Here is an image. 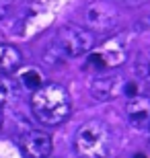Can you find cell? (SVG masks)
I'll return each instance as SVG.
<instances>
[{
  "instance_id": "1",
  "label": "cell",
  "mask_w": 150,
  "mask_h": 158,
  "mask_svg": "<svg viewBox=\"0 0 150 158\" xmlns=\"http://www.w3.org/2000/svg\"><path fill=\"white\" fill-rule=\"evenodd\" d=\"M31 111L43 125H60L72 113L70 93L58 82H47L31 94Z\"/></svg>"
},
{
  "instance_id": "2",
  "label": "cell",
  "mask_w": 150,
  "mask_h": 158,
  "mask_svg": "<svg viewBox=\"0 0 150 158\" xmlns=\"http://www.w3.org/2000/svg\"><path fill=\"white\" fill-rule=\"evenodd\" d=\"M74 150L80 158H105L111 150V131L105 121L92 119L78 127Z\"/></svg>"
},
{
  "instance_id": "3",
  "label": "cell",
  "mask_w": 150,
  "mask_h": 158,
  "mask_svg": "<svg viewBox=\"0 0 150 158\" xmlns=\"http://www.w3.org/2000/svg\"><path fill=\"white\" fill-rule=\"evenodd\" d=\"M92 47H95V33H91L87 27H78V25L62 27L54 41V49H58L64 58L87 56Z\"/></svg>"
},
{
  "instance_id": "4",
  "label": "cell",
  "mask_w": 150,
  "mask_h": 158,
  "mask_svg": "<svg viewBox=\"0 0 150 158\" xmlns=\"http://www.w3.org/2000/svg\"><path fill=\"white\" fill-rule=\"evenodd\" d=\"M84 21L91 33H111L119 25V10L109 0H97L87 8Z\"/></svg>"
},
{
  "instance_id": "5",
  "label": "cell",
  "mask_w": 150,
  "mask_h": 158,
  "mask_svg": "<svg viewBox=\"0 0 150 158\" xmlns=\"http://www.w3.org/2000/svg\"><path fill=\"white\" fill-rule=\"evenodd\" d=\"M19 148L25 158H49L54 150V142L49 134L39 131V129H31L21 135Z\"/></svg>"
},
{
  "instance_id": "6",
  "label": "cell",
  "mask_w": 150,
  "mask_h": 158,
  "mask_svg": "<svg viewBox=\"0 0 150 158\" xmlns=\"http://www.w3.org/2000/svg\"><path fill=\"white\" fill-rule=\"evenodd\" d=\"M126 80L121 76H97L91 82V94L97 101H113L123 94Z\"/></svg>"
},
{
  "instance_id": "7",
  "label": "cell",
  "mask_w": 150,
  "mask_h": 158,
  "mask_svg": "<svg viewBox=\"0 0 150 158\" xmlns=\"http://www.w3.org/2000/svg\"><path fill=\"white\" fill-rule=\"evenodd\" d=\"M126 115L134 127H146L150 123V99L142 94L130 99L126 105Z\"/></svg>"
},
{
  "instance_id": "8",
  "label": "cell",
  "mask_w": 150,
  "mask_h": 158,
  "mask_svg": "<svg viewBox=\"0 0 150 158\" xmlns=\"http://www.w3.org/2000/svg\"><path fill=\"white\" fill-rule=\"evenodd\" d=\"M21 64H23V53L19 52V47L11 43H0V72L12 74L21 68Z\"/></svg>"
},
{
  "instance_id": "9",
  "label": "cell",
  "mask_w": 150,
  "mask_h": 158,
  "mask_svg": "<svg viewBox=\"0 0 150 158\" xmlns=\"http://www.w3.org/2000/svg\"><path fill=\"white\" fill-rule=\"evenodd\" d=\"M21 82H23L25 88H29L31 93H35L37 88L43 86V76L37 68H27V70L21 72Z\"/></svg>"
},
{
  "instance_id": "10",
  "label": "cell",
  "mask_w": 150,
  "mask_h": 158,
  "mask_svg": "<svg viewBox=\"0 0 150 158\" xmlns=\"http://www.w3.org/2000/svg\"><path fill=\"white\" fill-rule=\"evenodd\" d=\"M136 72L142 80L150 82V49H144L142 53H138L136 60Z\"/></svg>"
},
{
  "instance_id": "11",
  "label": "cell",
  "mask_w": 150,
  "mask_h": 158,
  "mask_svg": "<svg viewBox=\"0 0 150 158\" xmlns=\"http://www.w3.org/2000/svg\"><path fill=\"white\" fill-rule=\"evenodd\" d=\"M15 93H17L15 82H12L11 78H6V76H0V107L6 105V103L15 97Z\"/></svg>"
},
{
  "instance_id": "12",
  "label": "cell",
  "mask_w": 150,
  "mask_h": 158,
  "mask_svg": "<svg viewBox=\"0 0 150 158\" xmlns=\"http://www.w3.org/2000/svg\"><path fill=\"white\" fill-rule=\"evenodd\" d=\"M123 94L134 99V97H138L140 94V88H138V82L136 80H126V86H123Z\"/></svg>"
},
{
  "instance_id": "13",
  "label": "cell",
  "mask_w": 150,
  "mask_h": 158,
  "mask_svg": "<svg viewBox=\"0 0 150 158\" xmlns=\"http://www.w3.org/2000/svg\"><path fill=\"white\" fill-rule=\"evenodd\" d=\"M11 8H12V0H0V21L11 12Z\"/></svg>"
},
{
  "instance_id": "14",
  "label": "cell",
  "mask_w": 150,
  "mask_h": 158,
  "mask_svg": "<svg viewBox=\"0 0 150 158\" xmlns=\"http://www.w3.org/2000/svg\"><path fill=\"white\" fill-rule=\"evenodd\" d=\"M119 2H123V4H127V6H138V4H142L144 0H119Z\"/></svg>"
},
{
  "instance_id": "15",
  "label": "cell",
  "mask_w": 150,
  "mask_h": 158,
  "mask_svg": "<svg viewBox=\"0 0 150 158\" xmlns=\"http://www.w3.org/2000/svg\"><path fill=\"white\" fill-rule=\"evenodd\" d=\"M132 158H146V154H134Z\"/></svg>"
},
{
  "instance_id": "16",
  "label": "cell",
  "mask_w": 150,
  "mask_h": 158,
  "mask_svg": "<svg viewBox=\"0 0 150 158\" xmlns=\"http://www.w3.org/2000/svg\"><path fill=\"white\" fill-rule=\"evenodd\" d=\"M2 119L4 117H2V107H0V127H2Z\"/></svg>"
},
{
  "instance_id": "17",
  "label": "cell",
  "mask_w": 150,
  "mask_h": 158,
  "mask_svg": "<svg viewBox=\"0 0 150 158\" xmlns=\"http://www.w3.org/2000/svg\"><path fill=\"white\" fill-rule=\"evenodd\" d=\"M148 129H150V123H148Z\"/></svg>"
}]
</instances>
